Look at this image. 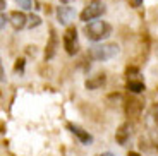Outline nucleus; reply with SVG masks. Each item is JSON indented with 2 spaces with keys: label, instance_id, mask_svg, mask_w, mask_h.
Listing matches in <instances>:
<instances>
[{
  "label": "nucleus",
  "instance_id": "nucleus-1",
  "mask_svg": "<svg viewBox=\"0 0 158 156\" xmlns=\"http://www.w3.org/2000/svg\"><path fill=\"white\" fill-rule=\"evenodd\" d=\"M84 35H86V38L89 41L98 43V41L107 39L112 35V26L107 21H100V19L89 21V23L84 24Z\"/></svg>",
  "mask_w": 158,
  "mask_h": 156
},
{
  "label": "nucleus",
  "instance_id": "nucleus-2",
  "mask_svg": "<svg viewBox=\"0 0 158 156\" xmlns=\"http://www.w3.org/2000/svg\"><path fill=\"white\" fill-rule=\"evenodd\" d=\"M120 53V47L117 43H102V45H93L88 50V57L95 62H107V60L115 59Z\"/></svg>",
  "mask_w": 158,
  "mask_h": 156
},
{
  "label": "nucleus",
  "instance_id": "nucleus-3",
  "mask_svg": "<svg viewBox=\"0 0 158 156\" xmlns=\"http://www.w3.org/2000/svg\"><path fill=\"white\" fill-rule=\"evenodd\" d=\"M103 12H105V4L102 0H89L86 4V7L83 9V12L79 14V19L86 24L89 21H95L98 17H102Z\"/></svg>",
  "mask_w": 158,
  "mask_h": 156
},
{
  "label": "nucleus",
  "instance_id": "nucleus-4",
  "mask_svg": "<svg viewBox=\"0 0 158 156\" xmlns=\"http://www.w3.org/2000/svg\"><path fill=\"white\" fill-rule=\"evenodd\" d=\"M62 43H64V48L69 55H76L79 51V38H77V29L74 26H69L65 29V33L62 35Z\"/></svg>",
  "mask_w": 158,
  "mask_h": 156
},
{
  "label": "nucleus",
  "instance_id": "nucleus-5",
  "mask_svg": "<svg viewBox=\"0 0 158 156\" xmlns=\"http://www.w3.org/2000/svg\"><path fill=\"white\" fill-rule=\"evenodd\" d=\"M124 108H126V115L129 118H139L144 108V103L136 96H127L124 101Z\"/></svg>",
  "mask_w": 158,
  "mask_h": 156
},
{
  "label": "nucleus",
  "instance_id": "nucleus-6",
  "mask_svg": "<svg viewBox=\"0 0 158 156\" xmlns=\"http://www.w3.org/2000/svg\"><path fill=\"white\" fill-rule=\"evenodd\" d=\"M67 129H69V132H71L72 136L77 137L79 142H83V144H91V142H93V136H91L88 130H84L83 127H79V125L71 124V122H69V124H67Z\"/></svg>",
  "mask_w": 158,
  "mask_h": 156
},
{
  "label": "nucleus",
  "instance_id": "nucleus-7",
  "mask_svg": "<svg viewBox=\"0 0 158 156\" xmlns=\"http://www.w3.org/2000/svg\"><path fill=\"white\" fill-rule=\"evenodd\" d=\"M57 17H59V23H60V24L67 26V24L76 17L74 7H69V5H65V4L59 5V7H57Z\"/></svg>",
  "mask_w": 158,
  "mask_h": 156
},
{
  "label": "nucleus",
  "instance_id": "nucleus-8",
  "mask_svg": "<svg viewBox=\"0 0 158 156\" xmlns=\"http://www.w3.org/2000/svg\"><path fill=\"white\" fill-rule=\"evenodd\" d=\"M9 23L14 29H23L28 26V16L23 10H12L9 14Z\"/></svg>",
  "mask_w": 158,
  "mask_h": 156
},
{
  "label": "nucleus",
  "instance_id": "nucleus-9",
  "mask_svg": "<svg viewBox=\"0 0 158 156\" xmlns=\"http://www.w3.org/2000/svg\"><path fill=\"white\" fill-rule=\"evenodd\" d=\"M57 48H59V38H57L55 29H50V39L47 43V48H45V60H52L57 53Z\"/></svg>",
  "mask_w": 158,
  "mask_h": 156
},
{
  "label": "nucleus",
  "instance_id": "nucleus-10",
  "mask_svg": "<svg viewBox=\"0 0 158 156\" xmlns=\"http://www.w3.org/2000/svg\"><path fill=\"white\" fill-rule=\"evenodd\" d=\"M105 82H107V76L105 74H95V76H91L89 79H86L84 88L89 91H95V89H100L102 86H105Z\"/></svg>",
  "mask_w": 158,
  "mask_h": 156
},
{
  "label": "nucleus",
  "instance_id": "nucleus-11",
  "mask_svg": "<svg viewBox=\"0 0 158 156\" xmlns=\"http://www.w3.org/2000/svg\"><path fill=\"white\" fill-rule=\"evenodd\" d=\"M131 137V127L127 122H124V124H120V127L117 129V132H115V141H117L120 146H124L129 141Z\"/></svg>",
  "mask_w": 158,
  "mask_h": 156
},
{
  "label": "nucleus",
  "instance_id": "nucleus-12",
  "mask_svg": "<svg viewBox=\"0 0 158 156\" xmlns=\"http://www.w3.org/2000/svg\"><path fill=\"white\" fill-rule=\"evenodd\" d=\"M127 91L132 94H139L143 93V91L146 89V86H144V81L139 77H132V79H127V84H126Z\"/></svg>",
  "mask_w": 158,
  "mask_h": 156
},
{
  "label": "nucleus",
  "instance_id": "nucleus-13",
  "mask_svg": "<svg viewBox=\"0 0 158 156\" xmlns=\"http://www.w3.org/2000/svg\"><path fill=\"white\" fill-rule=\"evenodd\" d=\"M40 24H41V19H40L38 16H35V14H31V16H28V26L29 29H33V27H38Z\"/></svg>",
  "mask_w": 158,
  "mask_h": 156
},
{
  "label": "nucleus",
  "instance_id": "nucleus-14",
  "mask_svg": "<svg viewBox=\"0 0 158 156\" xmlns=\"http://www.w3.org/2000/svg\"><path fill=\"white\" fill-rule=\"evenodd\" d=\"M16 4L19 5L23 10H31L33 9V0H16Z\"/></svg>",
  "mask_w": 158,
  "mask_h": 156
},
{
  "label": "nucleus",
  "instance_id": "nucleus-15",
  "mask_svg": "<svg viewBox=\"0 0 158 156\" xmlns=\"http://www.w3.org/2000/svg\"><path fill=\"white\" fill-rule=\"evenodd\" d=\"M16 70H21V72L24 70V59H17V62H16Z\"/></svg>",
  "mask_w": 158,
  "mask_h": 156
},
{
  "label": "nucleus",
  "instance_id": "nucleus-16",
  "mask_svg": "<svg viewBox=\"0 0 158 156\" xmlns=\"http://www.w3.org/2000/svg\"><path fill=\"white\" fill-rule=\"evenodd\" d=\"M96 156H117V154H114V153H110V151H105V153H100V154H96Z\"/></svg>",
  "mask_w": 158,
  "mask_h": 156
},
{
  "label": "nucleus",
  "instance_id": "nucleus-17",
  "mask_svg": "<svg viewBox=\"0 0 158 156\" xmlns=\"http://www.w3.org/2000/svg\"><path fill=\"white\" fill-rule=\"evenodd\" d=\"M131 2H132V5H134V7H139V5L143 4V0H131Z\"/></svg>",
  "mask_w": 158,
  "mask_h": 156
},
{
  "label": "nucleus",
  "instance_id": "nucleus-18",
  "mask_svg": "<svg viewBox=\"0 0 158 156\" xmlns=\"http://www.w3.org/2000/svg\"><path fill=\"white\" fill-rule=\"evenodd\" d=\"M0 72H2V84L5 82V72H4V67H0Z\"/></svg>",
  "mask_w": 158,
  "mask_h": 156
},
{
  "label": "nucleus",
  "instance_id": "nucleus-19",
  "mask_svg": "<svg viewBox=\"0 0 158 156\" xmlns=\"http://www.w3.org/2000/svg\"><path fill=\"white\" fill-rule=\"evenodd\" d=\"M127 156H141V154H139V153H136V151H129V153H127Z\"/></svg>",
  "mask_w": 158,
  "mask_h": 156
},
{
  "label": "nucleus",
  "instance_id": "nucleus-20",
  "mask_svg": "<svg viewBox=\"0 0 158 156\" xmlns=\"http://www.w3.org/2000/svg\"><path fill=\"white\" fill-rule=\"evenodd\" d=\"M74 0H60V4H65V5H69V4H72Z\"/></svg>",
  "mask_w": 158,
  "mask_h": 156
},
{
  "label": "nucleus",
  "instance_id": "nucleus-21",
  "mask_svg": "<svg viewBox=\"0 0 158 156\" xmlns=\"http://www.w3.org/2000/svg\"><path fill=\"white\" fill-rule=\"evenodd\" d=\"M0 4H2V9L7 7V2H5V0H0Z\"/></svg>",
  "mask_w": 158,
  "mask_h": 156
}]
</instances>
